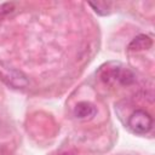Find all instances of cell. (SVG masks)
I'll return each instance as SVG.
<instances>
[{"label": "cell", "instance_id": "1", "mask_svg": "<svg viewBox=\"0 0 155 155\" xmlns=\"http://www.w3.org/2000/svg\"><path fill=\"white\" fill-rule=\"evenodd\" d=\"M0 79L13 88H24L29 85V80L25 74L2 61H0Z\"/></svg>", "mask_w": 155, "mask_h": 155}, {"label": "cell", "instance_id": "4", "mask_svg": "<svg viewBox=\"0 0 155 155\" xmlns=\"http://www.w3.org/2000/svg\"><path fill=\"white\" fill-rule=\"evenodd\" d=\"M153 46V39L149 35L139 34L136 38L132 39V41L128 44V48L131 51H142V50H149Z\"/></svg>", "mask_w": 155, "mask_h": 155}, {"label": "cell", "instance_id": "5", "mask_svg": "<svg viewBox=\"0 0 155 155\" xmlns=\"http://www.w3.org/2000/svg\"><path fill=\"white\" fill-rule=\"evenodd\" d=\"M88 5L94 10V12H97L98 15L105 16L109 13L110 10V2H105V1H98V2H88Z\"/></svg>", "mask_w": 155, "mask_h": 155}, {"label": "cell", "instance_id": "7", "mask_svg": "<svg viewBox=\"0 0 155 155\" xmlns=\"http://www.w3.org/2000/svg\"><path fill=\"white\" fill-rule=\"evenodd\" d=\"M0 155H8V153L5 151V150H2V149H0Z\"/></svg>", "mask_w": 155, "mask_h": 155}, {"label": "cell", "instance_id": "2", "mask_svg": "<svg viewBox=\"0 0 155 155\" xmlns=\"http://www.w3.org/2000/svg\"><path fill=\"white\" fill-rule=\"evenodd\" d=\"M128 127L139 134L148 133L153 127V117L148 111L137 109L128 117Z\"/></svg>", "mask_w": 155, "mask_h": 155}, {"label": "cell", "instance_id": "6", "mask_svg": "<svg viewBox=\"0 0 155 155\" xmlns=\"http://www.w3.org/2000/svg\"><path fill=\"white\" fill-rule=\"evenodd\" d=\"M12 11H15V4L13 2H6V4L0 5V17L6 16V15L11 13Z\"/></svg>", "mask_w": 155, "mask_h": 155}, {"label": "cell", "instance_id": "3", "mask_svg": "<svg viewBox=\"0 0 155 155\" xmlns=\"http://www.w3.org/2000/svg\"><path fill=\"white\" fill-rule=\"evenodd\" d=\"M96 113H97V110H96L94 105L91 104L90 102H79L74 108V115L81 120L91 119L96 115Z\"/></svg>", "mask_w": 155, "mask_h": 155}]
</instances>
